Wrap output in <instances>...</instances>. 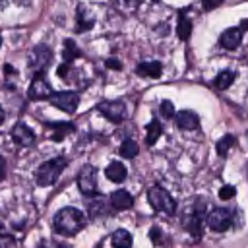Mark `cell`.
Listing matches in <instances>:
<instances>
[{"instance_id": "obj_26", "label": "cell", "mask_w": 248, "mask_h": 248, "mask_svg": "<svg viewBox=\"0 0 248 248\" xmlns=\"http://www.w3.org/2000/svg\"><path fill=\"white\" fill-rule=\"evenodd\" d=\"M118 153H120L124 159H134V157L138 155V143H136L134 140H124V141L120 143Z\"/></svg>"}, {"instance_id": "obj_41", "label": "cell", "mask_w": 248, "mask_h": 248, "mask_svg": "<svg viewBox=\"0 0 248 248\" xmlns=\"http://www.w3.org/2000/svg\"><path fill=\"white\" fill-rule=\"evenodd\" d=\"M153 2H161V0H153Z\"/></svg>"}, {"instance_id": "obj_13", "label": "cell", "mask_w": 248, "mask_h": 248, "mask_svg": "<svg viewBox=\"0 0 248 248\" xmlns=\"http://www.w3.org/2000/svg\"><path fill=\"white\" fill-rule=\"evenodd\" d=\"M242 35H244V33H242L238 27H229V29H225V31L221 33L219 45H221L225 50H234V48L240 45Z\"/></svg>"}, {"instance_id": "obj_39", "label": "cell", "mask_w": 248, "mask_h": 248, "mask_svg": "<svg viewBox=\"0 0 248 248\" xmlns=\"http://www.w3.org/2000/svg\"><path fill=\"white\" fill-rule=\"evenodd\" d=\"M4 2H6V0H0V6H4Z\"/></svg>"}, {"instance_id": "obj_3", "label": "cell", "mask_w": 248, "mask_h": 248, "mask_svg": "<svg viewBox=\"0 0 248 248\" xmlns=\"http://www.w3.org/2000/svg\"><path fill=\"white\" fill-rule=\"evenodd\" d=\"M147 200H149L151 207H153L155 211L163 213V215H174V211H176V202H174V198H172L165 188H161V186L149 188Z\"/></svg>"}, {"instance_id": "obj_6", "label": "cell", "mask_w": 248, "mask_h": 248, "mask_svg": "<svg viewBox=\"0 0 248 248\" xmlns=\"http://www.w3.org/2000/svg\"><path fill=\"white\" fill-rule=\"evenodd\" d=\"M205 221H207V227H209L211 231H215V232H225V231L232 225V213H231L229 209H225V207H215V209H211V211L207 213Z\"/></svg>"}, {"instance_id": "obj_1", "label": "cell", "mask_w": 248, "mask_h": 248, "mask_svg": "<svg viewBox=\"0 0 248 248\" xmlns=\"http://www.w3.org/2000/svg\"><path fill=\"white\" fill-rule=\"evenodd\" d=\"M85 225H87V217L78 207H62L56 211V215L52 219L54 231L58 234H64V236H74Z\"/></svg>"}, {"instance_id": "obj_5", "label": "cell", "mask_w": 248, "mask_h": 248, "mask_svg": "<svg viewBox=\"0 0 248 248\" xmlns=\"http://www.w3.org/2000/svg\"><path fill=\"white\" fill-rule=\"evenodd\" d=\"M50 60H52V50H50V46H46V45H37V46L29 52L27 68H29L33 74H45V70L48 68Z\"/></svg>"}, {"instance_id": "obj_38", "label": "cell", "mask_w": 248, "mask_h": 248, "mask_svg": "<svg viewBox=\"0 0 248 248\" xmlns=\"http://www.w3.org/2000/svg\"><path fill=\"white\" fill-rule=\"evenodd\" d=\"M2 120H4V110H2V107H0V124H2Z\"/></svg>"}, {"instance_id": "obj_2", "label": "cell", "mask_w": 248, "mask_h": 248, "mask_svg": "<svg viewBox=\"0 0 248 248\" xmlns=\"http://www.w3.org/2000/svg\"><path fill=\"white\" fill-rule=\"evenodd\" d=\"M66 165H68V161H66L64 157H54V159L45 161V163L37 169V172H35L37 184H39V186H52V184L60 178V174H62V170H64Z\"/></svg>"}, {"instance_id": "obj_37", "label": "cell", "mask_w": 248, "mask_h": 248, "mask_svg": "<svg viewBox=\"0 0 248 248\" xmlns=\"http://www.w3.org/2000/svg\"><path fill=\"white\" fill-rule=\"evenodd\" d=\"M246 25H248V19H242V21H240V27H238V29H240V31L244 33V29H246Z\"/></svg>"}, {"instance_id": "obj_24", "label": "cell", "mask_w": 248, "mask_h": 248, "mask_svg": "<svg viewBox=\"0 0 248 248\" xmlns=\"http://www.w3.org/2000/svg\"><path fill=\"white\" fill-rule=\"evenodd\" d=\"M176 35L180 41H188L192 35V21L186 16H178V23H176Z\"/></svg>"}, {"instance_id": "obj_22", "label": "cell", "mask_w": 248, "mask_h": 248, "mask_svg": "<svg viewBox=\"0 0 248 248\" xmlns=\"http://www.w3.org/2000/svg\"><path fill=\"white\" fill-rule=\"evenodd\" d=\"M81 56V50L76 46V43L72 41V39H66L64 41V48H62V58H64V62L66 64H72L76 58H79Z\"/></svg>"}, {"instance_id": "obj_31", "label": "cell", "mask_w": 248, "mask_h": 248, "mask_svg": "<svg viewBox=\"0 0 248 248\" xmlns=\"http://www.w3.org/2000/svg\"><path fill=\"white\" fill-rule=\"evenodd\" d=\"M0 248H17V242L12 236H0Z\"/></svg>"}, {"instance_id": "obj_25", "label": "cell", "mask_w": 248, "mask_h": 248, "mask_svg": "<svg viewBox=\"0 0 248 248\" xmlns=\"http://www.w3.org/2000/svg\"><path fill=\"white\" fill-rule=\"evenodd\" d=\"M234 136H231V134H227V136H223L221 140H217V143H215V149H217V155L219 157H227V153H229V149L234 145Z\"/></svg>"}, {"instance_id": "obj_23", "label": "cell", "mask_w": 248, "mask_h": 248, "mask_svg": "<svg viewBox=\"0 0 248 248\" xmlns=\"http://www.w3.org/2000/svg\"><path fill=\"white\" fill-rule=\"evenodd\" d=\"M234 78H236V74L234 72H231V70H223L221 74H217V78L213 79V87L215 89H229L231 85H232V81H234Z\"/></svg>"}, {"instance_id": "obj_17", "label": "cell", "mask_w": 248, "mask_h": 248, "mask_svg": "<svg viewBox=\"0 0 248 248\" xmlns=\"http://www.w3.org/2000/svg\"><path fill=\"white\" fill-rule=\"evenodd\" d=\"M174 122L180 130H196L200 126V118L192 110H180L174 114Z\"/></svg>"}, {"instance_id": "obj_40", "label": "cell", "mask_w": 248, "mask_h": 248, "mask_svg": "<svg viewBox=\"0 0 248 248\" xmlns=\"http://www.w3.org/2000/svg\"><path fill=\"white\" fill-rule=\"evenodd\" d=\"M0 232H2V223H0Z\"/></svg>"}, {"instance_id": "obj_28", "label": "cell", "mask_w": 248, "mask_h": 248, "mask_svg": "<svg viewBox=\"0 0 248 248\" xmlns=\"http://www.w3.org/2000/svg\"><path fill=\"white\" fill-rule=\"evenodd\" d=\"M149 238H151L153 244H163V232H161V229L159 227H151L149 229Z\"/></svg>"}, {"instance_id": "obj_14", "label": "cell", "mask_w": 248, "mask_h": 248, "mask_svg": "<svg viewBox=\"0 0 248 248\" xmlns=\"http://www.w3.org/2000/svg\"><path fill=\"white\" fill-rule=\"evenodd\" d=\"M108 203H110V207L116 209V211H126V209H130V207L134 205V198H132V194L126 192V190H114V192L110 194Z\"/></svg>"}, {"instance_id": "obj_33", "label": "cell", "mask_w": 248, "mask_h": 248, "mask_svg": "<svg viewBox=\"0 0 248 248\" xmlns=\"http://www.w3.org/2000/svg\"><path fill=\"white\" fill-rule=\"evenodd\" d=\"M105 66L110 68V70H122V64H120L116 58H107V60H105Z\"/></svg>"}, {"instance_id": "obj_10", "label": "cell", "mask_w": 248, "mask_h": 248, "mask_svg": "<svg viewBox=\"0 0 248 248\" xmlns=\"http://www.w3.org/2000/svg\"><path fill=\"white\" fill-rule=\"evenodd\" d=\"M50 93H52V87L46 81L45 74H35V78H33V81L27 89V97L31 101H41V99H48Z\"/></svg>"}, {"instance_id": "obj_32", "label": "cell", "mask_w": 248, "mask_h": 248, "mask_svg": "<svg viewBox=\"0 0 248 248\" xmlns=\"http://www.w3.org/2000/svg\"><path fill=\"white\" fill-rule=\"evenodd\" d=\"M221 4H223V0H202L203 10H207V12L215 10V8H217V6H221Z\"/></svg>"}, {"instance_id": "obj_20", "label": "cell", "mask_w": 248, "mask_h": 248, "mask_svg": "<svg viewBox=\"0 0 248 248\" xmlns=\"http://www.w3.org/2000/svg\"><path fill=\"white\" fill-rule=\"evenodd\" d=\"M114 248H132V234L126 229H116L110 236Z\"/></svg>"}, {"instance_id": "obj_34", "label": "cell", "mask_w": 248, "mask_h": 248, "mask_svg": "<svg viewBox=\"0 0 248 248\" xmlns=\"http://www.w3.org/2000/svg\"><path fill=\"white\" fill-rule=\"evenodd\" d=\"M39 248H68V246H64V244L56 242V240H46V242H43Z\"/></svg>"}, {"instance_id": "obj_4", "label": "cell", "mask_w": 248, "mask_h": 248, "mask_svg": "<svg viewBox=\"0 0 248 248\" xmlns=\"http://www.w3.org/2000/svg\"><path fill=\"white\" fill-rule=\"evenodd\" d=\"M203 202H196L192 207H190V211L188 213H184V221H182V225H184V229L194 236V238H200L202 234H203Z\"/></svg>"}, {"instance_id": "obj_36", "label": "cell", "mask_w": 248, "mask_h": 248, "mask_svg": "<svg viewBox=\"0 0 248 248\" xmlns=\"http://www.w3.org/2000/svg\"><path fill=\"white\" fill-rule=\"evenodd\" d=\"M6 176V161H4V157H0V180Z\"/></svg>"}, {"instance_id": "obj_9", "label": "cell", "mask_w": 248, "mask_h": 248, "mask_svg": "<svg viewBox=\"0 0 248 248\" xmlns=\"http://www.w3.org/2000/svg\"><path fill=\"white\" fill-rule=\"evenodd\" d=\"M78 186L83 196H93L97 190V170L91 165H85L78 172Z\"/></svg>"}, {"instance_id": "obj_42", "label": "cell", "mask_w": 248, "mask_h": 248, "mask_svg": "<svg viewBox=\"0 0 248 248\" xmlns=\"http://www.w3.org/2000/svg\"><path fill=\"white\" fill-rule=\"evenodd\" d=\"M0 46H2V39H0Z\"/></svg>"}, {"instance_id": "obj_30", "label": "cell", "mask_w": 248, "mask_h": 248, "mask_svg": "<svg viewBox=\"0 0 248 248\" xmlns=\"http://www.w3.org/2000/svg\"><path fill=\"white\" fill-rule=\"evenodd\" d=\"M70 70H72V64H66V62H62L60 66H58V76H60V79H68V76H70Z\"/></svg>"}, {"instance_id": "obj_18", "label": "cell", "mask_w": 248, "mask_h": 248, "mask_svg": "<svg viewBox=\"0 0 248 248\" xmlns=\"http://www.w3.org/2000/svg\"><path fill=\"white\" fill-rule=\"evenodd\" d=\"M45 126L50 130V140L52 141H62L68 134H72L76 130L72 122H48Z\"/></svg>"}, {"instance_id": "obj_15", "label": "cell", "mask_w": 248, "mask_h": 248, "mask_svg": "<svg viewBox=\"0 0 248 248\" xmlns=\"http://www.w3.org/2000/svg\"><path fill=\"white\" fill-rule=\"evenodd\" d=\"M95 25V17L91 16V12L85 6H78L76 8V31L78 33H85Z\"/></svg>"}, {"instance_id": "obj_21", "label": "cell", "mask_w": 248, "mask_h": 248, "mask_svg": "<svg viewBox=\"0 0 248 248\" xmlns=\"http://www.w3.org/2000/svg\"><path fill=\"white\" fill-rule=\"evenodd\" d=\"M163 134V124L159 120H151L147 126H145V143L147 145H153Z\"/></svg>"}, {"instance_id": "obj_8", "label": "cell", "mask_w": 248, "mask_h": 248, "mask_svg": "<svg viewBox=\"0 0 248 248\" xmlns=\"http://www.w3.org/2000/svg\"><path fill=\"white\" fill-rule=\"evenodd\" d=\"M97 110L105 118L114 122V124H120L126 118V105H124V101H105V103H99Z\"/></svg>"}, {"instance_id": "obj_19", "label": "cell", "mask_w": 248, "mask_h": 248, "mask_svg": "<svg viewBox=\"0 0 248 248\" xmlns=\"http://www.w3.org/2000/svg\"><path fill=\"white\" fill-rule=\"evenodd\" d=\"M105 174H107V178H108L110 182L120 184V182H124V180H126V176H128V169H126L120 161H112V163H108V165H107Z\"/></svg>"}, {"instance_id": "obj_27", "label": "cell", "mask_w": 248, "mask_h": 248, "mask_svg": "<svg viewBox=\"0 0 248 248\" xmlns=\"http://www.w3.org/2000/svg\"><path fill=\"white\" fill-rule=\"evenodd\" d=\"M159 112H161L163 118H172V116H174V105H172L170 101H163Z\"/></svg>"}, {"instance_id": "obj_7", "label": "cell", "mask_w": 248, "mask_h": 248, "mask_svg": "<svg viewBox=\"0 0 248 248\" xmlns=\"http://www.w3.org/2000/svg\"><path fill=\"white\" fill-rule=\"evenodd\" d=\"M48 101H50V105H54L56 108H60V110L72 114V112L78 108V105H79V95H78L76 91H58V93H50Z\"/></svg>"}, {"instance_id": "obj_35", "label": "cell", "mask_w": 248, "mask_h": 248, "mask_svg": "<svg viewBox=\"0 0 248 248\" xmlns=\"http://www.w3.org/2000/svg\"><path fill=\"white\" fill-rule=\"evenodd\" d=\"M140 2H141V0H120V4H122L124 8H136Z\"/></svg>"}, {"instance_id": "obj_11", "label": "cell", "mask_w": 248, "mask_h": 248, "mask_svg": "<svg viewBox=\"0 0 248 248\" xmlns=\"http://www.w3.org/2000/svg\"><path fill=\"white\" fill-rule=\"evenodd\" d=\"M10 134H12L14 143H17V145H21V147H29V145L35 143V132H33L27 124H23V122H17V124L12 128Z\"/></svg>"}, {"instance_id": "obj_29", "label": "cell", "mask_w": 248, "mask_h": 248, "mask_svg": "<svg viewBox=\"0 0 248 248\" xmlns=\"http://www.w3.org/2000/svg\"><path fill=\"white\" fill-rule=\"evenodd\" d=\"M234 194H236V188L234 186H223L219 190V198L221 200H231V198H234Z\"/></svg>"}, {"instance_id": "obj_12", "label": "cell", "mask_w": 248, "mask_h": 248, "mask_svg": "<svg viewBox=\"0 0 248 248\" xmlns=\"http://www.w3.org/2000/svg\"><path fill=\"white\" fill-rule=\"evenodd\" d=\"M85 203H87V213H89V217H93V219H103V217H107V215L110 213V209H108V200H107L105 196H91Z\"/></svg>"}, {"instance_id": "obj_16", "label": "cell", "mask_w": 248, "mask_h": 248, "mask_svg": "<svg viewBox=\"0 0 248 248\" xmlns=\"http://www.w3.org/2000/svg\"><path fill=\"white\" fill-rule=\"evenodd\" d=\"M136 74L141 76V78H147V79H151V78H159V76L163 74V64L157 62V60L140 62V64L136 66Z\"/></svg>"}]
</instances>
